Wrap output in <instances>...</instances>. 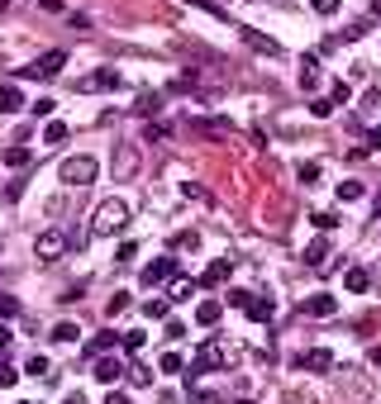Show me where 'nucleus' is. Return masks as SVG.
<instances>
[{"label":"nucleus","mask_w":381,"mask_h":404,"mask_svg":"<svg viewBox=\"0 0 381 404\" xmlns=\"http://www.w3.org/2000/svg\"><path fill=\"white\" fill-rule=\"evenodd\" d=\"M129 228V205L119 200V195H110L96 205V224H91V233H124Z\"/></svg>","instance_id":"obj_1"},{"label":"nucleus","mask_w":381,"mask_h":404,"mask_svg":"<svg viewBox=\"0 0 381 404\" xmlns=\"http://www.w3.org/2000/svg\"><path fill=\"white\" fill-rule=\"evenodd\" d=\"M96 171H100L96 157H91V153H77V157H62L57 181H62V186H91V181H96Z\"/></svg>","instance_id":"obj_2"},{"label":"nucleus","mask_w":381,"mask_h":404,"mask_svg":"<svg viewBox=\"0 0 381 404\" xmlns=\"http://www.w3.org/2000/svg\"><path fill=\"white\" fill-rule=\"evenodd\" d=\"M239 362V348H229L224 338H210V343H200V352H195V366L200 371H219V366H234Z\"/></svg>","instance_id":"obj_3"},{"label":"nucleus","mask_w":381,"mask_h":404,"mask_svg":"<svg viewBox=\"0 0 381 404\" xmlns=\"http://www.w3.org/2000/svg\"><path fill=\"white\" fill-rule=\"evenodd\" d=\"M62 62H67V53H62V48H53V53H43L38 62L20 67V77H24V81H53L57 72H62Z\"/></svg>","instance_id":"obj_4"},{"label":"nucleus","mask_w":381,"mask_h":404,"mask_svg":"<svg viewBox=\"0 0 381 404\" xmlns=\"http://www.w3.org/2000/svg\"><path fill=\"white\" fill-rule=\"evenodd\" d=\"M62 252H67V233H62V228L38 233V242H33V257H38V262H57Z\"/></svg>","instance_id":"obj_5"},{"label":"nucleus","mask_w":381,"mask_h":404,"mask_svg":"<svg viewBox=\"0 0 381 404\" xmlns=\"http://www.w3.org/2000/svg\"><path fill=\"white\" fill-rule=\"evenodd\" d=\"M195 134H205V138H234V134H239V124H234V119H219V114H195Z\"/></svg>","instance_id":"obj_6"},{"label":"nucleus","mask_w":381,"mask_h":404,"mask_svg":"<svg viewBox=\"0 0 381 404\" xmlns=\"http://www.w3.org/2000/svg\"><path fill=\"white\" fill-rule=\"evenodd\" d=\"M239 38H244L253 53H262V57H281V43H276V38H267V33H257V29L239 24Z\"/></svg>","instance_id":"obj_7"},{"label":"nucleus","mask_w":381,"mask_h":404,"mask_svg":"<svg viewBox=\"0 0 381 404\" xmlns=\"http://www.w3.org/2000/svg\"><path fill=\"white\" fill-rule=\"evenodd\" d=\"M124 86V77L114 72V67H100V72H91V77L82 81V91H119Z\"/></svg>","instance_id":"obj_8"},{"label":"nucleus","mask_w":381,"mask_h":404,"mask_svg":"<svg viewBox=\"0 0 381 404\" xmlns=\"http://www.w3.org/2000/svg\"><path fill=\"white\" fill-rule=\"evenodd\" d=\"M158 281H177V262L172 257H158L143 267V286H158Z\"/></svg>","instance_id":"obj_9"},{"label":"nucleus","mask_w":381,"mask_h":404,"mask_svg":"<svg viewBox=\"0 0 381 404\" xmlns=\"http://www.w3.org/2000/svg\"><path fill=\"white\" fill-rule=\"evenodd\" d=\"M134 171H138V148H124V143H119V148H114V176L129 181Z\"/></svg>","instance_id":"obj_10"},{"label":"nucleus","mask_w":381,"mask_h":404,"mask_svg":"<svg viewBox=\"0 0 381 404\" xmlns=\"http://www.w3.org/2000/svg\"><path fill=\"white\" fill-rule=\"evenodd\" d=\"M334 309H338L334 295H310L305 304H300V314H310V319H334Z\"/></svg>","instance_id":"obj_11"},{"label":"nucleus","mask_w":381,"mask_h":404,"mask_svg":"<svg viewBox=\"0 0 381 404\" xmlns=\"http://www.w3.org/2000/svg\"><path fill=\"white\" fill-rule=\"evenodd\" d=\"M229 271H234V262H229V257L210 262V267L200 271V290H210V286H224V281H229Z\"/></svg>","instance_id":"obj_12"},{"label":"nucleus","mask_w":381,"mask_h":404,"mask_svg":"<svg viewBox=\"0 0 381 404\" xmlns=\"http://www.w3.org/2000/svg\"><path fill=\"white\" fill-rule=\"evenodd\" d=\"M320 77H324V67H320V57H300V91H315L320 86Z\"/></svg>","instance_id":"obj_13"},{"label":"nucleus","mask_w":381,"mask_h":404,"mask_svg":"<svg viewBox=\"0 0 381 404\" xmlns=\"http://www.w3.org/2000/svg\"><path fill=\"white\" fill-rule=\"evenodd\" d=\"M124 371H129V366H124L119 357H100V362H96V380H105V385H114Z\"/></svg>","instance_id":"obj_14"},{"label":"nucleus","mask_w":381,"mask_h":404,"mask_svg":"<svg viewBox=\"0 0 381 404\" xmlns=\"http://www.w3.org/2000/svg\"><path fill=\"white\" fill-rule=\"evenodd\" d=\"M29 100L24 95H20V86H5V81H0V114H15V109H24Z\"/></svg>","instance_id":"obj_15"},{"label":"nucleus","mask_w":381,"mask_h":404,"mask_svg":"<svg viewBox=\"0 0 381 404\" xmlns=\"http://www.w3.org/2000/svg\"><path fill=\"white\" fill-rule=\"evenodd\" d=\"M272 314H276V300H272V295H253V304H248V319L267 323Z\"/></svg>","instance_id":"obj_16"},{"label":"nucleus","mask_w":381,"mask_h":404,"mask_svg":"<svg viewBox=\"0 0 381 404\" xmlns=\"http://www.w3.org/2000/svg\"><path fill=\"white\" fill-rule=\"evenodd\" d=\"M300 366H305V371H315V376H320V371H329V366H334V357H329L324 348H315V352H305V357H300Z\"/></svg>","instance_id":"obj_17"},{"label":"nucleus","mask_w":381,"mask_h":404,"mask_svg":"<svg viewBox=\"0 0 381 404\" xmlns=\"http://www.w3.org/2000/svg\"><path fill=\"white\" fill-rule=\"evenodd\" d=\"M343 286H348V295H362V290L372 286V276H367L362 267H348V271H343Z\"/></svg>","instance_id":"obj_18"},{"label":"nucleus","mask_w":381,"mask_h":404,"mask_svg":"<svg viewBox=\"0 0 381 404\" xmlns=\"http://www.w3.org/2000/svg\"><path fill=\"white\" fill-rule=\"evenodd\" d=\"M114 343H119V333H96V338L86 343V357H96V362H100V357H105Z\"/></svg>","instance_id":"obj_19"},{"label":"nucleus","mask_w":381,"mask_h":404,"mask_svg":"<svg viewBox=\"0 0 381 404\" xmlns=\"http://www.w3.org/2000/svg\"><path fill=\"white\" fill-rule=\"evenodd\" d=\"M219 314H224V304H219V300H200V304H195V323H205V328L219 323Z\"/></svg>","instance_id":"obj_20"},{"label":"nucleus","mask_w":381,"mask_h":404,"mask_svg":"<svg viewBox=\"0 0 381 404\" xmlns=\"http://www.w3.org/2000/svg\"><path fill=\"white\" fill-rule=\"evenodd\" d=\"M195 286H200V281H190V276H177V281H172V290H167V300H190V295H195Z\"/></svg>","instance_id":"obj_21"},{"label":"nucleus","mask_w":381,"mask_h":404,"mask_svg":"<svg viewBox=\"0 0 381 404\" xmlns=\"http://www.w3.org/2000/svg\"><path fill=\"white\" fill-rule=\"evenodd\" d=\"M305 262H310V267H329V247L320 238L310 242V247H305Z\"/></svg>","instance_id":"obj_22"},{"label":"nucleus","mask_w":381,"mask_h":404,"mask_svg":"<svg viewBox=\"0 0 381 404\" xmlns=\"http://www.w3.org/2000/svg\"><path fill=\"white\" fill-rule=\"evenodd\" d=\"M77 338H82L77 323H57V328H53V343H77Z\"/></svg>","instance_id":"obj_23"},{"label":"nucleus","mask_w":381,"mask_h":404,"mask_svg":"<svg viewBox=\"0 0 381 404\" xmlns=\"http://www.w3.org/2000/svg\"><path fill=\"white\" fill-rule=\"evenodd\" d=\"M296 176L305 181V186H315V181H320V162H300V166H296Z\"/></svg>","instance_id":"obj_24"},{"label":"nucleus","mask_w":381,"mask_h":404,"mask_svg":"<svg viewBox=\"0 0 381 404\" xmlns=\"http://www.w3.org/2000/svg\"><path fill=\"white\" fill-rule=\"evenodd\" d=\"M362 195H367L362 181H343V186H338V200H362Z\"/></svg>","instance_id":"obj_25"},{"label":"nucleus","mask_w":381,"mask_h":404,"mask_svg":"<svg viewBox=\"0 0 381 404\" xmlns=\"http://www.w3.org/2000/svg\"><path fill=\"white\" fill-rule=\"evenodd\" d=\"M167 309H172V300H148V304H143V314H148V319H163V314H167Z\"/></svg>","instance_id":"obj_26"},{"label":"nucleus","mask_w":381,"mask_h":404,"mask_svg":"<svg viewBox=\"0 0 381 404\" xmlns=\"http://www.w3.org/2000/svg\"><path fill=\"white\" fill-rule=\"evenodd\" d=\"M29 376H43V380H53V366H48V357H33V362H29Z\"/></svg>","instance_id":"obj_27"},{"label":"nucleus","mask_w":381,"mask_h":404,"mask_svg":"<svg viewBox=\"0 0 381 404\" xmlns=\"http://www.w3.org/2000/svg\"><path fill=\"white\" fill-rule=\"evenodd\" d=\"M15 314H20V300H15V295H5V290H0V319H15Z\"/></svg>","instance_id":"obj_28"},{"label":"nucleus","mask_w":381,"mask_h":404,"mask_svg":"<svg viewBox=\"0 0 381 404\" xmlns=\"http://www.w3.org/2000/svg\"><path fill=\"white\" fill-rule=\"evenodd\" d=\"M224 304H234V309H244V314H248L253 295H248V290H229V295H224Z\"/></svg>","instance_id":"obj_29"},{"label":"nucleus","mask_w":381,"mask_h":404,"mask_svg":"<svg viewBox=\"0 0 381 404\" xmlns=\"http://www.w3.org/2000/svg\"><path fill=\"white\" fill-rule=\"evenodd\" d=\"M29 162V148H5V166H24Z\"/></svg>","instance_id":"obj_30"},{"label":"nucleus","mask_w":381,"mask_h":404,"mask_svg":"<svg viewBox=\"0 0 381 404\" xmlns=\"http://www.w3.org/2000/svg\"><path fill=\"white\" fill-rule=\"evenodd\" d=\"M62 138H67V124H48V129H43V143H62Z\"/></svg>","instance_id":"obj_31"},{"label":"nucleus","mask_w":381,"mask_h":404,"mask_svg":"<svg viewBox=\"0 0 381 404\" xmlns=\"http://www.w3.org/2000/svg\"><path fill=\"white\" fill-rule=\"evenodd\" d=\"M315 228H320V233H329V228H338V215H334V210H324V215H315Z\"/></svg>","instance_id":"obj_32"},{"label":"nucleus","mask_w":381,"mask_h":404,"mask_svg":"<svg viewBox=\"0 0 381 404\" xmlns=\"http://www.w3.org/2000/svg\"><path fill=\"white\" fill-rule=\"evenodd\" d=\"M129 380H134V385H153V371H148V366H129Z\"/></svg>","instance_id":"obj_33"},{"label":"nucleus","mask_w":381,"mask_h":404,"mask_svg":"<svg viewBox=\"0 0 381 404\" xmlns=\"http://www.w3.org/2000/svg\"><path fill=\"white\" fill-rule=\"evenodd\" d=\"M190 404H219V395H215V390H200V385H195V390H190Z\"/></svg>","instance_id":"obj_34"},{"label":"nucleus","mask_w":381,"mask_h":404,"mask_svg":"<svg viewBox=\"0 0 381 404\" xmlns=\"http://www.w3.org/2000/svg\"><path fill=\"white\" fill-rule=\"evenodd\" d=\"M310 5H315V15H338L343 0H310Z\"/></svg>","instance_id":"obj_35"},{"label":"nucleus","mask_w":381,"mask_h":404,"mask_svg":"<svg viewBox=\"0 0 381 404\" xmlns=\"http://www.w3.org/2000/svg\"><path fill=\"white\" fill-rule=\"evenodd\" d=\"M158 371H163V376H172V371H181V357H177V352H167V357H163V366H158Z\"/></svg>","instance_id":"obj_36"},{"label":"nucleus","mask_w":381,"mask_h":404,"mask_svg":"<svg viewBox=\"0 0 381 404\" xmlns=\"http://www.w3.org/2000/svg\"><path fill=\"white\" fill-rule=\"evenodd\" d=\"M15 380H20V371H15V366H10V362H0V385H5V390H10V385H15Z\"/></svg>","instance_id":"obj_37"},{"label":"nucleus","mask_w":381,"mask_h":404,"mask_svg":"<svg viewBox=\"0 0 381 404\" xmlns=\"http://www.w3.org/2000/svg\"><path fill=\"white\" fill-rule=\"evenodd\" d=\"M310 114H315V119H329V114H334V100H315Z\"/></svg>","instance_id":"obj_38"},{"label":"nucleus","mask_w":381,"mask_h":404,"mask_svg":"<svg viewBox=\"0 0 381 404\" xmlns=\"http://www.w3.org/2000/svg\"><path fill=\"white\" fill-rule=\"evenodd\" d=\"M119 309H129V295H114V300H110V304H105V314H110V319H114Z\"/></svg>","instance_id":"obj_39"},{"label":"nucleus","mask_w":381,"mask_h":404,"mask_svg":"<svg viewBox=\"0 0 381 404\" xmlns=\"http://www.w3.org/2000/svg\"><path fill=\"white\" fill-rule=\"evenodd\" d=\"M134 252H138V242H119V252H114V262H129Z\"/></svg>","instance_id":"obj_40"},{"label":"nucleus","mask_w":381,"mask_h":404,"mask_svg":"<svg viewBox=\"0 0 381 404\" xmlns=\"http://www.w3.org/2000/svg\"><path fill=\"white\" fill-rule=\"evenodd\" d=\"M167 134H172V129H167V124H148V138H153V143H163Z\"/></svg>","instance_id":"obj_41"},{"label":"nucleus","mask_w":381,"mask_h":404,"mask_svg":"<svg viewBox=\"0 0 381 404\" xmlns=\"http://www.w3.org/2000/svg\"><path fill=\"white\" fill-rule=\"evenodd\" d=\"M143 348V333H124V352H138Z\"/></svg>","instance_id":"obj_42"},{"label":"nucleus","mask_w":381,"mask_h":404,"mask_svg":"<svg viewBox=\"0 0 381 404\" xmlns=\"http://www.w3.org/2000/svg\"><path fill=\"white\" fill-rule=\"evenodd\" d=\"M181 195H186V200H205V190L195 186V181H186V186H181Z\"/></svg>","instance_id":"obj_43"},{"label":"nucleus","mask_w":381,"mask_h":404,"mask_svg":"<svg viewBox=\"0 0 381 404\" xmlns=\"http://www.w3.org/2000/svg\"><path fill=\"white\" fill-rule=\"evenodd\" d=\"M105 404H129V395H119V390H110V400Z\"/></svg>","instance_id":"obj_44"},{"label":"nucleus","mask_w":381,"mask_h":404,"mask_svg":"<svg viewBox=\"0 0 381 404\" xmlns=\"http://www.w3.org/2000/svg\"><path fill=\"white\" fill-rule=\"evenodd\" d=\"M367 143H372V148H381V129H367Z\"/></svg>","instance_id":"obj_45"},{"label":"nucleus","mask_w":381,"mask_h":404,"mask_svg":"<svg viewBox=\"0 0 381 404\" xmlns=\"http://www.w3.org/2000/svg\"><path fill=\"white\" fill-rule=\"evenodd\" d=\"M5 343H10V328H5V323H0V348H5Z\"/></svg>","instance_id":"obj_46"},{"label":"nucleus","mask_w":381,"mask_h":404,"mask_svg":"<svg viewBox=\"0 0 381 404\" xmlns=\"http://www.w3.org/2000/svg\"><path fill=\"white\" fill-rule=\"evenodd\" d=\"M62 404H86V400H82V395H67V400H62Z\"/></svg>","instance_id":"obj_47"},{"label":"nucleus","mask_w":381,"mask_h":404,"mask_svg":"<svg viewBox=\"0 0 381 404\" xmlns=\"http://www.w3.org/2000/svg\"><path fill=\"white\" fill-rule=\"evenodd\" d=\"M372 10H377V15H381V0H377V5H372Z\"/></svg>","instance_id":"obj_48"},{"label":"nucleus","mask_w":381,"mask_h":404,"mask_svg":"<svg viewBox=\"0 0 381 404\" xmlns=\"http://www.w3.org/2000/svg\"><path fill=\"white\" fill-rule=\"evenodd\" d=\"M5 5H10V0H0V10H5Z\"/></svg>","instance_id":"obj_49"},{"label":"nucleus","mask_w":381,"mask_h":404,"mask_svg":"<svg viewBox=\"0 0 381 404\" xmlns=\"http://www.w3.org/2000/svg\"><path fill=\"white\" fill-rule=\"evenodd\" d=\"M239 404H253V400H239Z\"/></svg>","instance_id":"obj_50"}]
</instances>
